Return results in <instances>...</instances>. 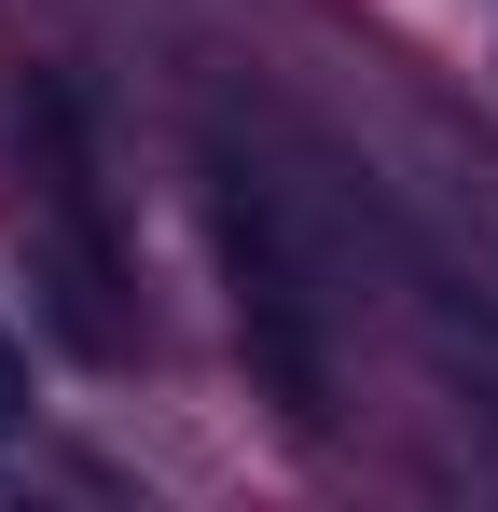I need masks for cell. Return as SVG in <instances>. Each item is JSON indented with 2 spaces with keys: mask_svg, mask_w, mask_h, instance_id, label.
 Returning <instances> with one entry per match:
<instances>
[{
  "mask_svg": "<svg viewBox=\"0 0 498 512\" xmlns=\"http://www.w3.org/2000/svg\"><path fill=\"white\" fill-rule=\"evenodd\" d=\"M14 416H28V374H14V346H0V429H14Z\"/></svg>",
  "mask_w": 498,
  "mask_h": 512,
  "instance_id": "obj_2",
  "label": "cell"
},
{
  "mask_svg": "<svg viewBox=\"0 0 498 512\" xmlns=\"http://www.w3.org/2000/svg\"><path fill=\"white\" fill-rule=\"evenodd\" d=\"M222 277H236V346L249 374H263V402L277 416H332V346H319V305H305V277H291V250H277V222L263 208H222Z\"/></svg>",
  "mask_w": 498,
  "mask_h": 512,
  "instance_id": "obj_1",
  "label": "cell"
}]
</instances>
